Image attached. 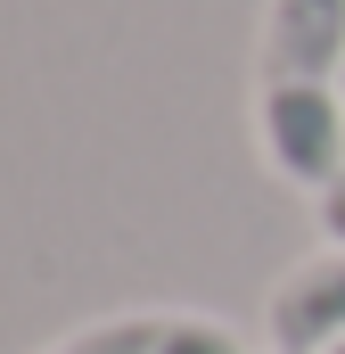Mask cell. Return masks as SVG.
I'll return each mask as SVG.
<instances>
[{
    "mask_svg": "<svg viewBox=\"0 0 345 354\" xmlns=\"http://www.w3.org/2000/svg\"><path fill=\"white\" fill-rule=\"evenodd\" d=\"M255 124L279 181L321 198L345 174V0H271L263 8Z\"/></svg>",
    "mask_w": 345,
    "mask_h": 354,
    "instance_id": "cell-1",
    "label": "cell"
},
{
    "mask_svg": "<svg viewBox=\"0 0 345 354\" xmlns=\"http://www.w3.org/2000/svg\"><path fill=\"white\" fill-rule=\"evenodd\" d=\"M313 206H321V231H329V239H337V248H345V174L329 181V189H321Z\"/></svg>",
    "mask_w": 345,
    "mask_h": 354,
    "instance_id": "cell-4",
    "label": "cell"
},
{
    "mask_svg": "<svg viewBox=\"0 0 345 354\" xmlns=\"http://www.w3.org/2000/svg\"><path fill=\"white\" fill-rule=\"evenodd\" d=\"M41 354H247V346H239V330H222L206 313H107V322L66 330Z\"/></svg>",
    "mask_w": 345,
    "mask_h": 354,
    "instance_id": "cell-3",
    "label": "cell"
},
{
    "mask_svg": "<svg viewBox=\"0 0 345 354\" xmlns=\"http://www.w3.org/2000/svg\"><path fill=\"white\" fill-rule=\"evenodd\" d=\"M329 354H345V346H329Z\"/></svg>",
    "mask_w": 345,
    "mask_h": 354,
    "instance_id": "cell-5",
    "label": "cell"
},
{
    "mask_svg": "<svg viewBox=\"0 0 345 354\" xmlns=\"http://www.w3.org/2000/svg\"><path fill=\"white\" fill-rule=\"evenodd\" d=\"M271 354H329L345 346V248L304 256L296 272H279L271 305H263Z\"/></svg>",
    "mask_w": 345,
    "mask_h": 354,
    "instance_id": "cell-2",
    "label": "cell"
}]
</instances>
